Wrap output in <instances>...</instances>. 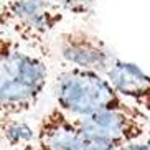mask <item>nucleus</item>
<instances>
[{
  "label": "nucleus",
  "mask_w": 150,
  "mask_h": 150,
  "mask_svg": "<svg viewBox=\"0 0 150 150\" xmlns=\"http://www.w3.org/2000/svg\"><path fill=\"white\" fill-rule=\"evenodd\" d=\"M23 50L13 36L0 38V117L15 119L35 109L48 83V64L41 56Z\"/></svg>",
  "instance_id": "obj_1"
},
{
  "label": "nucleus",
  "mask_w": 150,
  "mask_h": 150,
  "mask_svg": "<svg viewBox=\"0 0 150 150\" xmlns=\"http://www.w3.org/2000/svg\"><path fill=\"white\" fill-rule=\"evenodd\" d=\"M53 96L56 107L73 119H83L102 110L137 109L120 96L106 74L68 68L54 78Z\"/></svg>",
  "instance_id": "obj_2"
},
{
  "label": "nucleus",
  "mask_w": 150,
  "mask_h": 150,
  "mask_svg": "<svg viewBox=\"0 0 150 150\" xmlns=\"http://www.w3.org/2000/svg\"><path fill=\"white\" fill-rule=\"evenodd\" d=\"M2 31L30 50L45 51V41L63 23L66 12L53 0H2Z\"/></svg>",
  "instance_id": "obj_3"
},
{
  "label": "nucleus",
  "mask_w": 150,
  "mask_h": 150,
  "mask_svg": "<svg viewBox=\"0 0 150 150\" xmlns=\"http://www.w3.org/2000/svg\"><path fill=\"white\" fill-rule=\"evenodd\" d=\"M76 124L88 140L104 142L119 149L129 142L150 135V117L139 109L102 110L76 119Z\"/></svg>",
  "instance_id": "obj_4"
},
{
  "label": "nucleus",
  "mask_w": 150,
  "mask_h": 150,
  "mask_svg": "<svg viewBox=\"0 0 150 150\" xmlns=\"http://www.w3.org/2000/svg\"><path fill=\"white\" fill-rule=\"evenodd\" d=\"M58 54L69 68L96 71L106 74L117 59L99 36L86 30L63 31L58 38Z\"/></svg>",
  "instance_id": "obj_5"
},
{
  "label": "nucleus",
  "mask_w": 150,
  "mask_h": 150,
  "mask_svg": "<svg viewBox=\"0 0 150 150\" xmlns=\"http://www.w3.org/2000/svg\"><path fill=\"white\" fill-rule=\"evenodd\" d=\"M88 139L81 134L76 119L59 107H51L36 129L35 150H83Z\"/></svg>",
  "instance_id": "obj_6"
},
{
  "label": "nucleus",
  "mask_w": 150,
  "mask_h": 150,
  "mask_svg": "<svg viewBox=\"0 0 150 150\" xmlns=\"http://www.w3.org/2000/svg\"><path fill=\"white\" fill-rule=\"evenodd\" d=\"M109 83L132 106L150 117V74L135 63L115 59L106 73Z\"/></svg>",
  "instance_id": "obj_7"
},
{
  "label": "nucleus",
  "mask_w": 150,
  "mask_h": 150,
  "mask_svg": "<svg viewBox=\"0 0 150 150\" xmlns=\"http://www.w3.org/2000/svg\"><path fill=\"white\" fill-rule=\"evenodd\" d=\"M2 137L7 145L13 150H35L36 149V130L20 119L2 120Z\"/></svg>",
  "instance_id": "obj_8"
},
{
  "label": "nucleus",
  "mask_w": 150,
  "mask_h": 150,
  "mask_svg": "<svg viewBox=\"0 0 150 150\" xmlns=\"http://www.w3.org/2000/svg\"><path fill=\"white\" fill-rule=\"evenodd\" d=\"M54 4L63 8L66 13H74V15H84L93 8V5L97 0H53Z\"/></svg>",
  "instance_id": "obj_9"
},
{
  "label": "nucleus",
  "mask_w": 150,
  "mask_h": 150,
  "mask_svg": "<svg viewBox=\"0 0 150 150\" xmlns=\"http://www.w3.org/2000/svg\"><path fill=\"white\" fill-rule=\"evenodd\" d=\"M119 150H150V135L129 142V144L120 147Z\"/></svg>",
  "instance_id": "obj_10"
},
{
  "label": "nucleus",
  "mask_w": 150,
  "mask_h": 150,
  "mask_svg": "<svg viewBox=\"0 0 150 150\" xmlns=\"http://www.w3.org/2000/svg\"><path fill=\"white\" fill-rule=\"evenodd\" d=\"M83 150H119V147L110 145V144H104V142H93V140H88V144L84 145Z\"/></svg>",
  "instance_id": "obj_11"
}]
</instances>
